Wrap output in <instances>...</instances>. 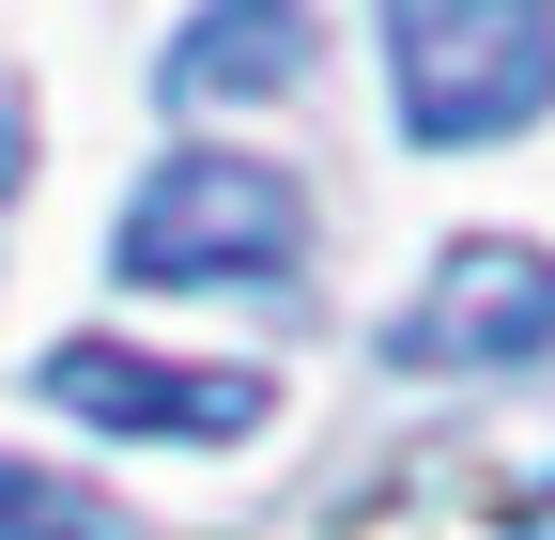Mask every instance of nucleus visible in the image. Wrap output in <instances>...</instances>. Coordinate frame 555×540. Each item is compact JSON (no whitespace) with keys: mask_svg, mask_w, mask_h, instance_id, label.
<instances>
[{"mask_svg":"<svg viewBox=\"0 0 555 540\" xmlns=\"http://www.w3.org/2000/svg\"><path fill=\"white\" fill-rule=\"evenodd\" d=\"M31 401L78 433H155V448H247L278 417L262 371H185V356H139V340H47Z\"/></svg>","mask_w":555,"mask_h":540,"instance_id":"7ed1b4c3","label":"nucleus"},{"mask_svg":"<svg viewBox=\"0 0 555 540\" xmlns=\"http://www.w3.org/2000/svg\"><path fill=\"white\" fill-rule=\"evenodd\" d=\"M294 247H309V201L294 170H262V155H217V140H185L124 185V217H108V262L139 294H232V279H294Z\"/></svg>","mask_w":555,"mask_h":540,"instance_id":"f257e3e1","label":"nucleus"},{"mask_svg":"<svg viewBox=\"0 0 555 540\" xmlns=\"http://www.w3.org/2000/svg\"><path fill=\"white\" fill-rule=\"evenodd\" d=\"M324 62V16L309 0H201V16L170 31V108H262V93H294Z\"/></svg>","mask_w":555,"mask_h":540,"instance_id":"39448f33","label":"nucleus"},{"mask_svg":"<svg viewBox=\"0 0 555 540\" xmlns=\"http://www.w3.org/2000/svg\"><path fill=\"white\" fill-rule=\"evenodd\" d=\"M509 356H555V247L463 232L416 279V309H386V371H509Z\"/></svg>","mask_w":555,"mask_h":540,"instance_id":"20e7f679","label":"nucleus"},{"mask_svg":"<svg viewBox=\"0 0 555 540\" xmlns=\"http://www.w3.org/2000/svg\"><path fill=\"white\" fill-rule=\"evenodd\" d=\"M509 540H555V479H540V494H525V510H509Z\"/></svg>","mask_w":555,"mask_h":540,"instance_id":"6e6552de","label":"nucleus"},{"mask_svg":"<svg viewBox=\"0 0 555 540\" xmlns=\"http://www.w3.org/2000/svg\"><path fill=\"white\" fill-rule=\"evenodd\" d=\"M16 185H31V93L0 78V201H16Z\"/></svg>","mask_w":555,"mask_h":540,"instance_id":"0eeeda50","label":"nucleus"},{"mask_svg":"<svg viewBox=\"0 0 555 540\" xmlns=\"http://www.w3.org/2000/svg\"><path fill=\"white\" fill-rule=\"evenodd\" d=\"M386 93L416 155H478L555 108V0H386Z\"/></svg>","mask_w":555,"mask_h":540,"instance_id":"f03ea898","label":"nucleus"},{"mask_svg":"<svg viewBox=\"0 0 555 540\" xmlns=\"http://www.w3.org/2000/svg\"><path fill=\"white\" fill-rule=\"evenodd\" d=\"M0 540H124V510L93 479H47V463L0 448Z\"/></svg>","mask_w":555,"mask_h":540,"instance_id":"423d86ee","label":"nucleus"}]
</instances>
